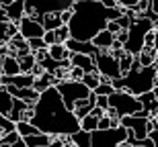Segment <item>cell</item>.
Here are the masks:
<instances>
[{
	"label": "cell",
	"mask_w": 158,
	"mask_h": 147,
	"mask_svg": "<svg viewBox=\"0 0 158 147\" xmlns=\"http://www.w3.org/2000/svg\"><path fill=\"white\" fill-rule=\"evenodd\" d=\"M33 108H35V117L31 123L41 133L58 137V135H74L76 131H80V118L74 114V110H70L66 106L64 98L56 86L43 90L39 100L33 104Z\"/></svg>",
	"instance_id": "cell-1"
},
{
	"label": "cell",
	"mask_w": 158,
	"mask_h": 147,
	"mask_svg": "<svg viewBox=\"0 0 158 147\" xmlns=\"http://www.w3.org/2000/svg\"><path fill=\"white\" fill-rule=\"evenodd\" d=\"M74 17L70 21V33L72 39L78 41H93L103 29H107L109 21H115L123 14V6L107 8L97 0H76Z\"/></svg>",
	"instance_id": "cell-2"
},
{
	"label": "cell",
	"mask_w": 158,
	"mask_h": 147,
	"mask_svg": "<svg viewBox=\"0 0 158 147\" xmlns=\"http://www.w3.org/2000/svg\"><path fill=\"white\" fill-rule=\"evenodd\" d=\"M156 76H158V65L142 68L138 57H135V64L129 70V74L111 80V84L115 86V90H125V92H129V94H134V96H142V94H146V92H150V90H154Z\"/></svg>",
	"instance_id": "cell-3"
},
{
	"label": "cell",
	"mask_w": 158,
	"mask_h": 147,
	"mask_svg": "<svg viewBox=\"0 0 158 147\" xmlns=\"http://www.w3.org/2000/svg\"><path fill=\"white\" fill-rule=\"evenodd\" d=\"M154 31V21L152 18H146V17H138L131 23V27L127 29V43H125V51L131 53V55H140L142 49L146 47V35Z\"/></svg>",
	"instance_id": "cell-4"
},
{
	"label": "cell",
	"mask_w": 158,
	"mask_h": 147,
	"mask_svg": "<svg viewBox=\"0 0 158 147\" xmlns=\"http://www.w3.org/2000/svg\"><path fill=\"white\" fill-rule=\"evenodd\" d=\"M109 108L119 114V118L129 117V114H142V117H148L144 112V104L140 102V98L134 94H129L125 90H117L115 94L109 96Z\"/></svg>",
	"instance_id": "cell-5"
},
{
	"label": "cell",
	"mask_w": 158,
	"mask_h": 147,
	"mask_svg": "<svg viewBox=\"0 0 158 147\" xmlns=\"http://www.w3.org/2000/svg\"><path fill=\"white\" fill-rule=\"evenodd\" d=\"M56 88H58V92L62 94L66 106H68L70 110H74V104H76L78 100H84V98H88V96L93 94V90L88 88L86 84L76 82V80H62Z\"/></svg>",
	"instance_id": "cell-6"
},
{
	"label": "cell",
	"mask_w": 158,
	"mask_h": 147,
	"mask_svg": "<svg viewBox=\"0 0 158 147\" xmlns=\"http://www.w3.org/2000/svg\"><path fill=\"white\" fill-rule=\"evenodd\" d=\"M125 141H127V129L123 125L105 131H93V147H121Z\"/></svg>",
	"instance_id": "cell-7"
},
{
	"label": "cell",
	"mask_w": 158,
	"mask_h": 147,
	"mask_svg": "<svg viewBox=\"0 0 158 147\" xmlns=\"http://www.w3.org/2000/svg\"><path fill=\"white\" fill-rule=\"evenodd\" d=\"M97 61V72L101 76L109 78V80H115V78H121V68H119V57L109 49V51H99V55L94 57Z\"/></svg>",
	"instance_id": "cell-8"
},
{
	"label": "cell",
	"mask_w": 158,
	"mask_h": 147,
	"mask_svg": "<svg viewBox=\"0 0 158 147\" xmlns=\"http://www.w3.org/2000/svg\"><path fill=\"white\" fill-rule=\"evenodd\" d=\"M121 125L125 129H131L138 137V141L148 139L150 135V117H142V114H129L121 118Z\"/></svg>",
	"instance_id": "cell-9"
},
{
	"label": "cell",
	"mask_w": 158,
	"mask_h": 147,
	"mask_svg": "<svg viewBox=\"0 0 158 147\" xmlns=\"http://www.w3.org/2000/svg\"><path fill=\"white\" fill-rule=\"evenodd\" d=\"M19 31H21V35H23L25 39H35V37L45 35L43 23L37 21V18H33V17H27V14L19 21Z\"/></svg>",
	"instance_id": "cell-10"
},
{
	"label": "cell",
	"mask_w": 158,
	"mask_h": 147,
	"mask_svg": "<svg viewBox=\"0 0 158 147\" xmlns=\"http://www.w3.org/2000/svg\"><path fill=\"white\" fill-rule=\"evenodd\" d=\"M6 90H8L15 98H21V100H25V102H29V104H35L37 100H39V96H41L39 90H35V88H19V86H15V84H8Z\"/></svg>",
	"instance_id": "cell-11"
},
{
	"label": "cell",
	"mask_w": 158,
	"mask_h": 147,
	"mask_svg": "<svg viewBox=\"0 0 158 147\" xmlns=\"http://www.w3.org/2000/svg\"><path fill=\"white\" fill-rule=\"evenodd\" d=\"M66 47L70 49L72 53H84V55H93V57H97V55H99V49L93 45V41H78V39H68V41H66Z\"/></svg>",
	"instance_id": "cell-12"
},
{
	"label": "cell",
	"mask_w": 158,
	"mask_h": 147,
	"mask_svg": "<svg viewBox=\"0 0 158 147\" xmlns=\"http://www.w3.org/2000/svg\"><path fill=\"white\" fill-rule=\"evenodd\" d=\"M72 65H76L80 70H84V74H90V72H97V61H94L93 55H84V53H72L70 55Z\"/></svg>",
	"instance_id": "cell-13"
},
{
	"label": "cell",
	"mask_w": 158,
	"mask_h": 147,
	"mask_svg": "<svg viewBox=\"0 0 158 147\" xmlns=\"http://www.w3.org/2000/svg\"><path fill=\"white\" fill-rule=\"evenodd\" d=\"M94 106H97V94L93 92L88 98L78 100L76 104H74V114H76L78 118H84L86 114H90V112L94 110Z\"/></svg>",
	"instance_id": "cell-14"
},
{
	"label": "cell",
	"mask_w": 158,
	"mask_h": 147,
	"mask_svg": "<svg viewBox=\"0 0 158 147\" xmlns=\"http://www.w3.org/2000/svg\"><path fill=\"white\" fill-rule=\"evenodd\" d=\"M113 43H115V33H111L109 29H103L99 35L93 39V45L99 51H109L113 47Z\"/></svg>",
	"instance_id": "cell-15"
},
{
	"label": "cell",
	"mask_w": 158,
	"mask_h": 147,
	"mask_svg": "<svg viewBox=\"0 0 158 147\" xmlns=\"http://www.w3.org/2000/svg\"><path fill=\"white\" fill-rule=\"evenodd\" d=\"M23 139L27 147H52L53 143V135H47V133H37V135H29Z\"/></svg>",
	"instance_id": "cell-16"
},
{
	"label": "cell",
	"mask_w": 158,
	"mask_h": 147,
	"mask_svg": "<svg viewBox=\"0 0 158 147\" xmlns=\"http://www.w3.org/2000/svg\"><path fill=\"white\" fill-rule=\"evenodd\" d=\"M25 2H27V0H15V2H10L8 6H4L6 12H8V18H10L12 23H19V21L25 17Z\"/></svg>",
	"instance_id": "cell-17"
},
{
	"label": "cell",
	"mask_w": 158,
	"mask_h": 147,
	"mask_svg": "<svg viewBox=\"0 0 158 147\" xmlns=\"http://www.w3.org/2000/svg\"><path fill=\"white\" fill-rule=\"evenodd\" d=\"M17 33H19V23H12V21L0 23V45H6Z\"/></svg>",
	"instance_id": "cell-18"
},
{
	"label": "cell",
	"mask_w": 158,
	"mask_h": 147,
	"mask_svg": "<svg viewBox=\"0 0 158 147\" xmlns=\"http://www.w3.org/2000/svg\"><path fill=\"white\" fill-rule=\"evenodd\" d=\"M47 51H49V57H53L56 61L70 59V55H72V51L66 47V43H53V45H49V47H47Z\"/></svg>",
	"instance_id": "cell-19"
},
{
	"label": "cell",
	"mask_w": 158,
	"mask_h": 147,
	"mask_svg": "<svg viewBox=\"0 0 158 147\" xmlns=\"http://www.w3.org/2000/svg\"><path fill=\"white\" fill-rule=\"evenodd\" d=\"M12 104H15V96L6 90V86H0V114H10Z\"/></svg>",
	"instance_id": "cell-20"
},
{
	"label": "cell",
	"mask_w": 158,
	"mask_h": 147,
	"mask_svg": "<svg viewBox=\"0 0 158 147\" xmlns=\"http://www.w3.org/2000/svg\"><path fill=\"white\" fill-rule=\"evenodd\" d=\"M156 55H158V49L156 47H144L142 53L138 55V61H140L142 68H148V65H156Z\"/></svg>",
	"instance_id": "cell-21"
},
{
	"label": "cell",
	"mask_w": 158,
	"mask_h": 147,
	"mask_svg": "<svg viewBox=\"0 0 158 147\" xmlns=\"http://www.w3.org/2000/svg\"><path fill=\"white\" fill-rule=\"evenodd\" d=\"M70 141L76 147H93V133L80 129V131H76L74 135H70Z\"/></svg>",
	"instance_id": "cell-22"
},
{
	"label": "cell",
	"mask_w": 158,
	"mask_h": 147,
	"mask_svg": "<svg viewBox=\"0 0 158 147\" xmlns=\"http://www.w3.org/2000/svg\"><path fill=\"white\" fill-rule=\"evenodd\" d=\"M2 61H4V76H19V74H23L17 55H6V57H2Z\"/></svg>",
	"instance_id": "cell-23"
},
{
	"label": "cell",
	"mask_w": 158,
	"mask_h": 147,
	"mask_svg": "<svg viewBox=\"0 0 158 147\" xmlns=\"http://www.w3.org/2000/svg\"><path fill=\"white\" fill-rule=\"evenodd\" d=\"M29 106H31L29 102H25V100H21V98H15V104H12V110H10V114H8V118L15 121V123L23 121V114Z\"/></svg>",
	"instance_id": "cell-24"
},
{
	"label": "cell",
	"mask_w": 158,
	"mask_h": 147,
	"mask_svg": "<svg viewBox=\"0 0 158 147\" xmlns=\"http://www.w3.org/2000/svg\"><path fill=\"white\" fill-rule=\"evenodd\" d=\"M41 23H43V27H45V31H56L62 27V17H60V12H47V14H43V18H41Z\"/></svg>",
	"instance_id": "cell-25"
},
{
	"label": "cell",
	"mask_w": 158,
	"mask_h": 147,
	"mask_svg": "<svg viewBox=\"0 0 158 147\" xmlns=\"http://www.w3.org/2000/svg\"><path fill=\"white\" fill-rule=\"evenodd\" d=\"M19 64H21V72L23 74H31V70L37 65V57L33 53H27L23 57H19Z\"/></svg>",
	"instance_id": "cell-26"
},
{
	"label": "cell",
	"mask_w": 158,
	"mask_h": 147,
	"mask_svg": "<svg viewBox=\"0 0 158 147\" xmlns=\"http://www.w3.org/2000/svg\"><path fill=\"white\" fill-rule=\"evenodd\" d=\"M82 82H84V84L88 86V88H90V90L94 92V90H97V88L101 86V82H103V76H101L99 72H90V74H84Z\"/></svg>",
	"instance_id": "cell-27"
},
{
	"label": "cell",
	"mask_w": 158,
	"mask_h": 147,
	"mask_svg": "<svg viewBox=\"0 0 158 147\" xmlns=\"http://www.w3.org/2000/svg\"><path fill=\"white\" fill-rule=\"evenodd\" d=\"M80 129L88 131V133L97 131V129H99V117H94L93 112H90V114H86L84 118H80Z\"/></svg>",
	"instance_id": "cell-28"
},
{
	"label": "cell",
	"mask_w": 158,
	"mask_h": 147,
	"mask_svg": "<svg viewBox=\"0 0 158 147\" xmlns=\"http://www.w3.org/2000/svg\"><path fill=\"white\" fill-rule=\"evenodd\" d=\"M17 131H19V135H21V137H29V135H37V133H41L35 125H33V123H27V121L17 123Z\"/></svg>",
	"instance_id": "cell-29"
},
{
	"label": "cell",
	"mask_w": 158,
	"mask_h": 147,
	"mask_svg": "<svg viewBox=\"0 0 158 147\" xmlns=\"http://www.w3.org/2000/svg\"><path fill=\"white\" fill-rule=\"evenodd\" d=\"M12 131H17V123L10 121L6 114H0V133L6 135V133H12Z\"/></svg>",
	"instance_id": "cell-30"
},
{
	"label": "cell",
	"mask_w": 158,
	"mask_h": 147,
	"mask_svg": "<svg viewBox=\"0 0 158 147\" xmlns=\"http://www.w3.org/2000/svg\"><path fill=\"white\" fill-rule=\"evenodd\" d=\"M115 92H117V90H115V86L111 84V80H109V82H101V86L94 90L97 96H111V94H115Z\"/></svg>",
	"instance_id": "cell-31"
},
{
	"label": "cell",
	"mask_w": 158,
	"mask_h": 147,
	"mask_svg": "<svg viewBox=\"0 0 158 147\" xmlns=\"http://www.w3.org/2000/svg\"><path fill=\"white\" fill-rule=\"evenodd\" d=\"M29 41V47H31V53H37L41 51V49H47L49 45H47L45 41H43V37H35V39H27Z\"/></svg>",
	"instance_id": "cell-32"
},
{
	"label": "cell",
	"mask_w": 158,
	"mask_h": 147,
	"mask_svg": "<svg viewBox=\"0 0 158 147\" xmlns=\"http://www.w3.org/2000/svg\"><path fill=\"white\" fill-rule=\"evenodd\" d=\"M56 37H58V43H66L68 39H72L70 27H68V25H62L60 29H56Z\"/></svg>",
	"instance_id": "cell-33"
},
{
	"label": "cell",
	"mask_w": 158,
	"mask_h": 147,
	"mask_svg": "<svg viewBox=\"0 0 158 147\" xmlns=\"http://www.w3.org/2000/svg\"><path fill=\"white\" fill-rule=\"evenodd\" d=\"M19 139H21L19 131H12V133H6V135H2V139H0V145H2V147L12 145V143H17Z\"/></svg>",
	"instance_id": "cell-34"
},
{
	"label": "cell",
	"mask_w": 158,
	"mask_h": 147,
	"mask_svg": "<svg viewBox=\"0 0 158 147\" xmlns=\"http://www.w3.org/2000/svg\"><path fill=\"white\" fill-rule=\"evenodd\" d=\"M39 64H41V68H43L45 72H49V74H53V72L60 68V61H56L53 57H45L43 61H39Z\"/></svg>",
	"instance_id": "cell-35"
},
{
	"label": "cell",
	"mask_w": 158,
	"mask_h": 147,
	"mask_svg": "<svg viewBox=\"0 0 158 147\" xmlns=\"http://www.w3.org/2000/svg\"><path fill=\"white\" fill-rule=\"evenodd\" d=\"M82 78H84V70H80V68H76V65H72L70 78H68V80H76V82H82Z\"/></svg>",
	"instance_id": "cell-36"
},
{
	"label": "cell",
	"mask_w": 158,
	"mask_h": 147,
	"mask_svg": "<svg viewBox=\"0 0 158 147\" xmlns=\"http://www.w3.org/2000/svg\"><path fill=\"white\" fill-rule=\"evenodd\" d=\"M60 17H62V23L64 25H70L72 17H74V8H66V10L60 12Z\"/></svg>",
	"instance_id": "cell-37"
},
{
	"label": "cell",
	"mask_w": 158,
	"mask_h": 147,
	"mask_svg": "<svg viewBox=\"0 0 158 147\" xmlns=\"http://www.w3.org/2000/svg\"><path fill=\"white\" fill-rule=\"evenodd\" d=\"M43 41H45L47 45H53V43H58L56 31H45V35H43Z\"/></svg>",
	"instance_id": "cell-38"
},
{
	"label": "cell",
	"mask_w": 158,
	"mask_h": 147,
	"mask_svg": "<svg viewBox=\"0 0 158 147\" xmlns=\"http://www.w3.org/2000/svg\"><path fill=\"white\" fill-rule=\"evenodd\" d=\"M117 4L123 6V8H135L140 4V0H117Z\"/></svg>",
	"instance_id": "cell-39"
},
{
	"label": "cell",
	"mask_w": 158,
	"mask_h": 147,
	"mask_svg": "<svg viewBox=\"0 0 158 147\" xmlns=\"http://www.w3.org/2000/svg\"><path fill=\"white\" fill-rule=\"evenodd\" d=\"M97 106L103 108V110H107L109 108V96H97Z\"/></svg>",
	"instance_id": "cell-40"
},
{
	"label": "cell",
	"mask_w": 158,
	"mask_h": 147,
	"mask_svg": "<svg viewBox=\"0 0 158 147\" xmlns=\"http://www.w3.org/2000/svg\"><path fill=\"white\" fill-rule=\"evenodd\" d=\"M107 29L111 31V33H115V35H117V33H121V27L117 25V21H109V25H107Z\"/></svg>",
	"instance_id": "cell-41"
},
{
	"label": "cell",
	"mask_w": 158,
	"mask_h": 147,
	"mask_svg": "<svg viewBox=\"0 0 158 147\" xmlns=\"http://www.w3.org/2000/svg\"><path fill=\"white\" fill-rule=\"evenodd\" d=\"M148 137H150V139H152V141H154V145H158V129L150 131V135H148Z\"/></svg>",
	"instance_id": "cell-42"
},
{
	"label": "cell",
	"mask_w": 158,
	"mask_h": 147,
	"mask_svg": "<svg viewBox=\"0 0 158 147\" xmlns=\"http://www.w3.org/2000/svg\"><path fill=\"white\" fill-rule=\"evenodd\" d=\"M150 10L154 14H158V0H150Z\"/></svg>",
	"instance_id": "cell-43"
},
{
	"label": "cell",
	"mask_w": 158,
	"mask_h": 147,
	"mask_svg": "<svg viewBox=\"0 0 158 147\" xmlns=\"http://www.w3.org/2000/svg\"><path fill=\"white\" fill-rule=\"evenodd\" d=\"M0 76H4V61H2V57H0Z\"/></svg>",
	"instance_id": "cell-44"
},
{
	"label": "cell",
	"mask_w": 158,
	"mask_h": 147,
	"mask_svg": "<svg viewBox=\"0 0 158 147\" xmlns=\"http://www.w3.org/2000/svg\"><path fill=\"white\" fill-rule=\"evenodd\" d=\"M10 2H15V0H0V6H8Z\"/></svg>",
	"instance_id": "cell-45"
},
{
	"label": "cell",
	"mask_w": 158,
	"mask_h": 147,
	"mask_svg": "<svg viewBox=\"0 0 158 147\" xmlns=\"http://www.w3.org/2000/svg\"><path fill=\"white\" fill-rule=\"evenodd\" d=\"M64 147H76V145H74V143H72V141H70V143H66V145H64Z\"/></svg>",
	"instance_id": "cell-46"
},
{
	"label": "cell",
	"mask_w": 158,
	"mask_h": 147,
	"mask_svg": "<svg viewBox=\"0 0 158 147\" xmlns=\"http://www.w3.org/2000/svg\"><path fill=\"white\" fill-rule=\"evenodd\" d=\"M154 47L158 49V31H156V43H154Z\"/></svg>",
	"instance_id": "cell-47"
},
{
	"label": "cell",
	"mask_w": 158,
	"mask_h": 147,
	"mask_svg": "<svg viewBox=\"0 0 158 147\" xmlns=\"http://www.w3.org/2000/svg\"><path fill=\"white\" fill-rule=\"evenodd\" d=\"M121 147H131V145H127V143H123V145H121Z\"/></svg>",
	"instance_id": "cell-48"
},
{
	"label": "cell",
	"mask_w": 158,
	"mask_h": 147,
	"mask_svg": "<svg viewBox=\"0 0 158 147\" xmlns=\"http://www.w3.org/2000/svg\"><path fill=\"white\" fill-rule=\"evenodd\" d=\"M154 86H158V76H156V84H154Z\"/></svg>",
	"instance_id": "cell-49"
},
{
	"label": "cell",
	"mask_w": 158,
	"mask_h": 147,
	"mask_svg": "<svg viewBox=\"0 0 158 147\" xmlns=\"http://www.w3.org/2000/svg\"><path fill=\"white\" fill-rule=\"evenodd\" d=\"M134 147H144V145H134Z\"/></svg>",
	"instance_id": "cell-50"
},
{
	"label": "cell",
	"mask_w": 158,
	"mask_h": 147,
	"mask_svg": "<svg viewBox=\"0 0 158 147\" xmlns=\"http://www.w3.org/2000/svg\"><path fill=\"white\" fill-rule=\"evenodd\" d=\"M0 139H2V133H0Z\"/></svg>",
	"instance_id": "cell-51"
},
{
	"label": "cell",
	"mask_w": 158,
	"mask_h": 147,
	"mask_svg": "<svg viewBox=\"0 0 158 147\" xmlns=\"http://www.w3.org/2000/svg\"><path fill=\"white\" fill-rule=\"evenodd\" d=\"M154 147H158V145H154Z\"/></svg>",
	"instance_id": "cell-52"
}]
</instances>
